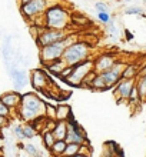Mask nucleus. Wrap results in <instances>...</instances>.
<instances>
[{"mask_svg": "<svg viewBox=\"0 0 146 157\" xmlns=\"http://www.w3.org/2000/svg\"><path fill=\"white\" fill-rule=\"evenodd\" d=\"M45 27L57 30H66L72 23V16L69 10L60 4H53L45 12Z\"/></svg>", "mask_w": 146, "mask_h": 157, "instance_id": "f257e3e1", "label": "nucleus"}, {"mask_svg": "<svg viewBox=\"0 0 146 157\" xmlns=\"http://www.w3.org/2000/svg\"><path fill=\"white\" fill-rule=\"evenodd\" d=\"M76 40H79L76 34H69V36H67L66 39H63V40L52 43V44L45 46V47H40V60H42V63L45 66H47L50 63L62 59L65 50H66L72 43H75Z\"/></svg>", "mask_w": 146, "mask_h": 157, "instance_id": "f03ea898", "label": "nucleus"}, {"mask_svg": "<svg viewBox=\"0 0 146 157\" xmlns=\"http://www.w3.org/2000/svg\"><path fill=\"white\" fill-rule=\"evenodd\" d=\"M90 50H92V47H90L89 43H86L83 40H76L75 43H72L65 50L62 59L66 62L67 66H76V64H79V63L90 59L89 57Z\"/></svg>", "mask_w": 146, "mask_h": 157, "instance_id": "7ed1b4c3", "label": "nucleus"}, {"mask_svg": "<svg viewBox=\"0 0 146 157\" xmlns=\"http://www.w3.org/2000/svg\"><path fill=\"white\" fill-rule=\"evenodd\" d=\"M93 70H95V60L93 59H88V60H85V62L73 66L72 75L65 82L72 84V86H82V83L86 78V76L89 73H92Z\"/></svg>", "mask_w": 146, "mask_h": 157, "instance_id": "20e7f679", "label": "nucleus"}, {"mask_svg": "<svg viewBox=\"0 0 146 157\" xmlns=\"http://www.w3.org/2000/svg\"><path fill=\"white\" fill-rule=\"evenodd\" d=\"M67 36H69L67 30H57V29L45 27V29L36 36V43H37L39 47H45V46H49V44H52V43L63 40V39H66Z\"/></svg>", "mask_w": 146, "mask_h": 157, "instance_id": "39448f33", "label": "nucleus"}, {"mask_svg": "<svg viewBox=\"0 0 146 157\" xmlns=\"http://www.w3.org/2000/svg\"><path fill=\"white\" fill-rule=\"evenodd\" d=\"M49 7L50 6L47 0H30L27 3L22 4V13L26 17H36L43 14Z\"/></svg>", "mask_w": 146, "mask_h": 157, "instance_id": "423d86ee", "label": "nucleus"}, {"mask_svg": "<svg viewBox=\"0 0 146 157\" xmlns=\"http://www.w3.org/2000/svg\"><path fill=\"white\" fill-rule=\"evenodd\" d=\"M65 140L67 143H77V144L86 143V133L72 117L67 120V136Z\"/></svg>", "mask_w": 146, "mask_h": 157, "instance_id": "0eeeda50", "label": "nucleus"}, {"mask_svg": "<svg viewBox=\"0 0 146 157\" xmlns=\"http://www.w3.org/2000/svg\"><path fill=\"white\" fill-rule=\"evenodd\" d=\"M22 107L29 109V110L36 113L37 116H42V114L46 116V104L43 103L37 96L32 94V93L22 96Z\"/></svg>", "mask_w": 146, "mask_h": 157, "instance_id": "6e6552de", "label": "nucleus"}, {"mask_svg": "<svg viewBox=\"0 0 146 157\" xmlns=\"http://www.w3.org/2000/svg\"><path fill=\"white\" fill-rule=\"evenodd\" d=\"M125 67H126V63L117 60V63L110 69V70L102 73L105 80H106V83H108V89H112L113 86H116L117 83H119V80L122 78V73L125 70Z\"/></svg>", "mask_w": 146, "mask_h": 157, "instance_id": "1a4fd4ad", "label": "nucleus"}, {"mask_svg": "<svg viewBox=\"0 0 146 157\" xmlns=\"http://www.w3.org/2000/svg\"><path fill=\"white\" fill-rule=\"evenodd\" d=\"M135 86V78H120L119 83L115 87V96L116 99L120 100H129L130 91Z\"/></svg>", "mask_w": 146, "mask_h": 157, "instance_id": "9d476101", "label": "nucleus"}, {"mask_svg": "<svg viewBox=\"0 0 146 157\" xmlns=\"http://www.w3.org/2000/svg\"><path fill=\"white\" fill-rule=\"evenodd\" d=\"M117 63V57L115 54H100L97 59H95V71L97 75L110 70Z\"/></svg>", "mask_w": 146, "mask_h": 157, "instance_id": "9b49d317", "label": "nucleus"}, {"mask_svg": "<svg viewBox=\"0 0 146 157\" xmlns=\"http://www.w3.org/2000/svg\"><path fill=\"white\" fill-rule=\"evenodd\" d=\"M49 83V78H47L46 73L43 70H34L33 75H32V84L36 90H43L46 84Z\"/></svg>", "mask_w": 146, "mask_h": 157, "instance_id": "f8f14e48", "label": "nucleus"}, {"mask_svg": "<svg viewBox=\"0 0 146 157\" xmlns=\"http://www.w3.org/2000/svg\"><path fill=\"white\" fill-rule=\"evenodd\" d=\"M56 140H65L67 136V120H57V123L52 130Z\"/></svg>", "mask_w": 146, "mask_h": 157, "instance_id": "ddd939ff", "label": "nucleus"}, {"mask_svg": "<svg viewBox=\"0 0 146 157\" xmlns=\"http://www.w3.org/2000/svg\"><path fill=\"white\" fill-rule=\"evenodd\" d=\"M46 67H47V70H49L52 75L60 76V75H62V71L67 67V64H66V62H65L63 59H59V60H56V62L47 64Z\"/></svg>", "mask_w": 146, "mask_h": 157, "instance_id": "4468645a", "label": "nucleus"}, {"mask_svg": "<svg viewBox=\"0 0 146 157\" xmlns=\"http://www.w3.org/2000/svg\"><path fill=\"white\" fill-rule=\"evenodd\" d=\"M72 116L69 104H59L56 107V120H69Z\"/></svg>", "mask_w": 146, "mask_h": 157, "instance_id": "2eb2a0df", "label": "nucleus"}, {"mask_svg": "<svg viewBox=\"0 0 146 157\" xmlns=\"http://www.w3.org/2000/svg\"><path fill=\"white\" fill-rule=\"evenodd\" d=\"M90 89H95V90H108V83H106V80H105L102 73H99V75L96 73V76H95L92 80Z\"/></svg>", "mask_w": 146, "mask_h": 157, "instance_id": "dca6fc26", "label": "nucleus"}, {"mask_svg": "<svg viewBox=\"0 0 146 157\" xmlns=\"http://www.w3.org/2000/svg\"><path fill=\"white\" fill-rule=\"evenodd\" d=\"M2 101L9 107H13V106H17L22 101V96L17 94V93H9V94L2 97Z\"/></svg>", "mask_w": 146, "mask_h": 157, "instance_id": "f3484780", "label": "nucleus"}, {"mask_svg": "<svg viewBox=\"0 0 146 157\" xmlns=\"http://www.w3.org/2000/svg\"><path fill=\"white\" fill-rule=\"evenodd\" d=\"M80 146L82 144H77V143H67L66 149H65V151H63L62 156L65 157H75L79 154L80 151Z\"/></svg>", "mask_w": 146, "mask_h": 157, "instance_id": "a211bd4d", "label": "nucleus"}, {"mask_svg": "<svg viewBox=\"0 0 146 157\" xmlns=\"http://www.w3.org/2000/svg\"><path fill=\"white\" fill-rule=\"evenodd\" d=\"M139 75V69L135 64H126L125 70L122 73V78H136Z\"/></svg>", "mask_w": 146, "mask_h": 157, "instance_id": "6ab92c4d", "label": "nucleus"}, {"mask_svg": "<svg viewBox=\"0 0 146 157\" xmlns=\"http://www.w3.org/2000/svg\"><path fill=\"white\" fill-rule=\"evenodd\" d=\"M67 146V141L66 140H56V143L53 144V147H52V151H53L56 156H62L63 151H65V149H66Z\"/></svg>", "mask_w": 146, "mask_h": 157, "instance_id": "aec40b11", "label": "nucleus"}, {"mask_svg": "<svg viewBox=\"0 0 146 157\" xmlns=\"http://www.w3.org/2000/svg\"><path fill=\"white\" fill-rule=\"evenodd\" d=\"M43 141H45V146H46L47 149H52L53 147V144L56 143V137H54L53 132H46L45 134H43Z\"/></svg>", "mask_w": 146, "mask_h": 157, "instance_id": "412c9836", "label": "nucleus"}, {"mask_svg": "<svg viewBox=\"0 0 146 157\" xmlns=\"http://www.w3.org/2000/svg\"><path fill=\"white\" fill-rule=\"evenodd\" d=\"M125 14H136V16H146L145 10L139 6H129L125 9Z\"/></svg>", "mask_w": 146, "mask_h": 157, "instance_id": "4be33fe9", "label": "nucleus"}, {"mask_svg": "<svg viewBox=\"0 0 146 157\" xmlns=\"http://www.w3.org/2000/svg\"><path fill=\"white\" fill-rule=\"evenodd\" d=\"M97 19H99L102 23L108 25V23H110V20H112V16H110L109 12H99L97 13Z\"/></svg>", "mask_w": 146, "mask_h": 157, "instance_id": "5701e85b", "label": "nucleus"}, {"mask_svg": "<svg viewBox=\"0 0 146 157\" xmlns=\"http://www.w3.org/2000/svg\"><path fill=\"white\" fill-rule=\"evenodd\" d=\"M23 134H25V139H32V137L36 136V130L33 128V126H25Z\"/></svg>", "mask_w": 146, "mask_h": 157, "instance_id": "b1692460", "label": "nucleus"}, {"mask_svg": "<svg viewBox=\"0 0 146 157\" xmlns=\"http://www.w3.org/2000/svg\"><path fill=\"white\" fill-rule=\"evenodd\" d=\"M140 99V94H139V89H138V84H135L132 91H130V96H129V100L130 101H138Z\"/></svg>", "mask_w": 146, "mask_h": 157, "instance_id": "393cba45", "label": "nucleus"}, {"mask_svg": "<svg viewBox=\"0 0 146 157\" xmlns=\"http://www.w3.org/2000/svg\"><path fill=\"white\" fill-rule=\"evenodd\" d=\"M95 9H96V12H109V7L108 4L105 3V2H96L95 3Z\"/></svg>", "mask_w": 146, "mask_h": 157, "instance_id": "a878e982", "label": "nucleus"}, {"mask_svg": "<svg viewBox=\"0 0 146 157\" xmlns=\"http://www.w3.org/2000/svg\"><path fill=\"white\" fill-rule=\"evenodd\" d=\"M26 151L30 154V156H34V157H37L39 156V151H37V149L34 147L33 144H26Z\"/></svg>", "mask_w": 146, "mask_h": 157, "instance_id": "bb28decb", "label": "nucleus"}, {"mask_svg": "<svg viewBox=\"0 0 146 157\" xmlns=\"http://www.w3.org/2000/svg\"><path fill=\"white\" fill-rule=\"evenodd\" d=\"M46 113H47V116H49L50 119H54V120H56V107L46 104Z\"/></svg>", "mask_w": 146, "mask_h": 157, "instance_id": "cd10ccee", "label": "nucleus"}, {"mask_svg": "<svg viewBox=\"0 0 146 157\" xmlns=\"http://www.w3.org/2000/svg\"><path fill=\"white\" fill-rule=\"evenodd\" d=\"M7 114H9V106H6L0 100V116H7Z\"/></svg>", "mask_w": 146, "mask_h": 157, "instance_id": "c85d7f7f", "label": "nucleus"}, {"mask_svg": "<svg viewBox=\"0 0 146 157\" xmlns=\"http://www.w3.org/2000/svg\"><path fill=\"white\" fill-rule=\"evenodd\" d=\"M108 29H109V32H110V34H113L115 37H117V36H119V30L116 29V26H115V25H109V23H108Z\"/></svg>", "mask_w": 146, "mask_h": 157, "instance_id": "c756f323", "label": "nucleus"}, {"mask_svg": "<svg viewBox=\"0 0 146 157\" xmlns=\"http://www.w3.org/2000/svg\"><path fill=\"white\" fill-rule=\"evenodd\" d=\"M14 134H16L19 139H25V134H23V128L20 126H16L14 127Z\"/></svg>", "mask_w": 146, "mask_h": 157, "instance_id": "7c9ffc66", "label": "nucleus"}, {"mask_svg": "<svg viewBox=\"0 0 146 157\" xmlns=\"http://www.w3.org/2000/svg\"><path fill=\"white\" fill-rule=\"evenodd\" d=\"M139 77H142V76H146V66L143 67V69H140V70H139Z\"/></svg>", "mask_w": 146, "mask_h": 157, "instance_id": "2f4dec72", "label": "nucleus"}, {"mask_svg": "<svg viewBox=\"0 0 146 157\" xmlns=\"http://www.w3.org/2000/svg\"><path fill=\"white\" fill-rule=\"evenodd\" d=\"M4 120H6V116H0V126L4 123Z\"/></svg>", "mask_w": 146, "mask_h": 157, "instance_id": "473e14b6", "label": "nucleus"}, {"mask_svg": "<svg viewBox=\"0 0 146 157\" xmlns=\"http://www.w3.org/2000/svg\"><path fill=\"white\" fill-rule=\"evenodd\" d=\"M20 2H22V4H23V3H27V2H30V0H20Z\"/></svg>", "mask_w": 146, "mask_h": 157, "instance_id": "72a5a7b5", "label": "nucleus"}, {"mask_svg": "<svg viewBox=\"0 0 146 157\" xmlns=\"http://www.w3.org/2000/svg\"><path fill=\"white\" fill-rule=\"evenodd\" d=\"M2 144H3V141H2V139H0V147H2Z\"/></svg>", "mask_w": 146, "mask_h": 157, "instance_id": "f704fd0d", "label": "nucleus"}, {"mask_svg": "<svg viewBox=\"0 0 146 157\" xmlns=\"http://www.w3.org/2000/svg\"><path fill=\"white\" fill-rule=\"evenodd\" d=\"M142 2H143V3H146V0H142Z\"/></svg>", "mask_w": 146, "mask_h": 157, "instance_id": "c9c22d12", "label": "nucleus"}]
</instances>
